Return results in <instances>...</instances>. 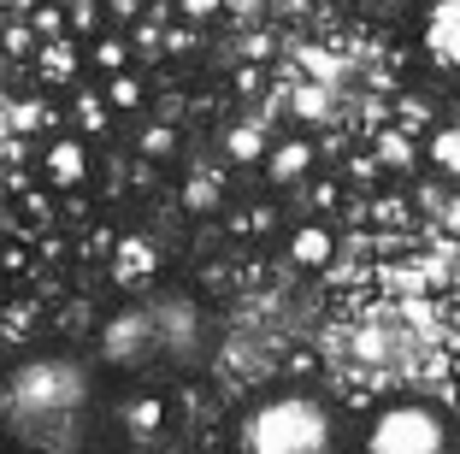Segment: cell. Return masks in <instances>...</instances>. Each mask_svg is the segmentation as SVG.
<instances>
[{"mask_svg": "<svg viewBox=\"0 0 460 454\" xmlns=\"http://www.w3.org/2000/svg\"><path fill=\"white\" fill-rule=\"evenodd\" d=\"M225 6H230V0H172V13L183 18V24H213Z\"/></svg>", "mask_w": 460, "mask_h": 454, "instance_id": "26", "label": "cell"}, {"mask_svg": "<svg viewBox=\"0 0 460 454\" xmlns=\"http://www.w3.org/2000/svg\"><path fill=\"white\" fill-rule=\"evenodd\" d=\"M289 112H296L301 124H325L331 119V89L325 83H301V89L289 94Z\"/></svg>", "mask_w": 460, "mask_h": 454, "instance_id": "20", "label": "cell"}, {"mask_svg": "<svg viewBox=\"0 0 460 454\" xmlns=\"http://www.w3.org/2000/svg\"><path fill=\"white\" fill-rule=\"evenodd\" d=\"M66 119H71V130H77L83 142H89V136H107V130H112V107L101 101V89H77V83H71Z\"/></svg>", "mask_w": 460, "mask_h": 454, "instance_id": "13", "label": "cell"}, {"mask_svg": "<svg viewBox=\"0 0 460 454\" xmlns=\"http://www.w3.org/2000/svg\"><path fill=\"white\" fill-rule=\"evenodd\" d=\"M218 207H225V177L218 172H190L183 177V213L190 218H207V213H218Z\"/></svg>", "mask_w": 460, "mask_h": 454, "instance_id": "16", "label": "cell"}, {"mask_svg": "<svg viewBox=\"0 0 460 454\" xmlns=\"http://www.w3.org/2000/svg\"><path fill=\"white\" fill-rule=\"evenodd\" d=\"M36 71H41V83H54V89H71V83L83 77V41L77 36H54V41H41L36 54Z\"/></svg>", "mask_w": 460, "mask_h": 454, "instance_id": "10", "label": "cell"}, {"mask_svg": "<svg viewBox=\"0 0 460 454\" xmlns=\"http://www.w3.org/2000/svg\"><path fill=\"white\" fill-rule=\"evenodd\" d=\"M271 189H301L319 172V142L313 136H284V142H266V160H260Z\"/></svg>", "mask_w": 460, "mask_h": 454, "instance_id": "4", "label": "cell"}, {"mask_svg": "<svg viewBox=\"0 0 460 454\" xmlns=\"http://www.w3.org/2000/svg\"><path fill=\"white\" fill-rule=\"evenodd\" d=\"M284 254H289V266H296V272H331V266H337V230H331L325 218L307 213V218L289 225Z\"/></svg>", "mask_w": 460, "mask_h": 454, "instance_id": "5", "label": "cell"}, {"mask_svg": "<svg viewBox=\"0 0 460 454\" xmlns=\"http://www.w3.org/2000/svg\"><path fill=\"white\" fill-rule=\"evenodd\" d=\"M366 225L372 230H407L413 225V200L395 195V189H378V195L366 200Z\"/></svg>", "mask_w": 460, "mask_h": 454, "instance_id": "17", "label": "cell"}, {"mask_svg": "<svg viewBox=\"0 0 460 454\" xmlns=\"http://www.w3.org/2000/svg\"><path fill=\"white\" fill-rule=\"evenodd\" d=\"M160 54H172V59L195 54V24H183V18H177L172 30H160Z\"/></svg>", "mask_w": 460, "mask_h": 454, "instance_id": "27", "label": "cell"}, {"mask_svg": "<svg viewBox=\"0 0 460 454\" xmlns=\"http://www.w3.org/2000/svg\"><path fill=\"white\" fill-rule=\"evenodd\" d=\"M101 30H107V6H101V0H66V36L89 41V36H101Z\"/></svg>", "mask_w": 460, "mask_h": 454, "instance_id": "19", "label": "cell"}, {"mask_svg": "<svg viewBox=\"0 0 460 454\" xmlns=\"http://www.w3.org/2000/svg\"><path fill=\"white\" fill-rule=\"evenodd\" d=\"M218 154H225V165H260V160H266V130H260L254 119L225 124V136H218Z\"/></svg>", "mask_w": 460, "mask_h": 454, "instance_id": "15", "label": "cell"}, {"mask_svg": "<svg viewBox=\"0 0 460 454\" xmlns=\"http://www.w3.org/2000/svg\"><path fill=\"white\" fill-rule=\"evenodd\" d=\"M83 66L95 71V77H112V71L136 66V48L124 30H101V36H89V48H83Z\"/></svg>", "mask_w": 460, "mask_h": 454, "instance_id": "12", "label": "cell"}, {"mask_svg": "<svg viewBox=\"0 0 460 454\" xmlns=\"http://www.w3.org/2000/svg\"><path fill=\"white\" fill-rule=\"evenodd\" d=\"M101 6H107V18H112V24H136V18H142V0H101Z\"/></svg>", "mask_w": 460, "mask_h": 454, "instance_id": "30", "label": "cell"}, {"mask_svg": "<svg viewBox=\"0 0 460 454\" xmlns=\"http://www.w3.org/2000/svg\"><path fill=\"white\" fill-rule=\"evenodd\" d=\"M425 54L437 71L460 77V0H437L431 18H425Z\"/></svg>", "mask_w": 460, "mask_h": 454, "instance_id": "6", "label": "cell"}, {"mask_svg": "<svg viewBox=\"0 0 460 454\" xmlns=\"http://www.w3.org/2000/svg\"><path fill=\"white\" fill-rule=\"evenodd\" d=\"M236 454H337V414L307 389L271 396L243 414Z\"/></svg>", "mask_w": 460, "mask_h": 454, "instance_id": "1", "label": "cell"}, {"mask_svg": "<svg viewBox=\"0 0 460 454\" xmlns=\"http://www.w3.org/2000/svg\"><path fill=\"white\" fill-rule=\"evenodd\" d=\"M101 343H107V354H112L119 366H136L154 343H160V331H154L148 313H119V319L107 325V336H101Z\"/></svg>", "mask_w": 460, "mask_h": 454, "instance_id": "9", "label": "cell"}, {"mask_svg": "<svg viewBox=\"0 0 460 454\" xmlns=\"http://www.w3.org/2000/svg\"><path fill=\"white\" fill-rule=\"evenodd\" d=\"M24 18H30V30H36V41L66 36V0H30Z\"/></svg>", "mask_w": 460, "mask_h": 454, "instance_id": "22", "label": "cell"}, {"mask_svg": "<svg viewBox=\"0 0 460 454\" xmlns=\"http://www.w3.org/2000/svg\"><path fill=\"white\" fill-rule=\"evenodd\" d=\"M301 189H307L313 213H337V207H342V183H337V177H307Z\"/></svg>", "mask_w": 460, "mask_h": 454, "instance_id": "25", "label": "cell"}, {"mask_svg": "<svg viewBox=\"0 0 460 454\" xmlns=\"http://www.w3.org/2000/svg\"><path fill=\"white\" fill-rule=\"evenodd\" d=\"M112 283L119 289H148L154 272H160V248H154L148 236H119L112 242Z\"/></svg>", "mask_w": 460, "mask_h": 454, "instance_id": "8", "label": "cell"}, {"mask_svg": "<svg viewBox=\"0 0 460 454\" xmlns=\"http://www.w3.org/2000/svg\"><path fill=\"white\" fill-rule=\"evenodd\" d=\"M360 454H455V425L431 401H378Z\"/></svg>", "mask_w": 460, "mask_h": 454, "instance_id": "2", "label": "cell"}, {"mask_svg": "<svg viewBox=\"0 0 460 454\" xmlns=\"http://www.w3.org/2000/svg\"><path fill=\"white\" fill-rule=\"evenodd\" d=\"M124 431L130 437H160L165 431V396H130L124 401Z\"/></svg>", "mask_w": 460, "mask_h": 454, "instance_id": "18", "label": "cell"}, {"mask_svg": "<svg viewBox=\"0 0 460 454\" xmlns=\"http://www.w3.org/2000/svg\"><path fill=\"white\" fill-rule=\"evenodd\" d=\"M36 48H41V41H36V30H30L24 13H13L6 24H0V54H6V59H30Z\"/></svg>", "mask_w": 460, "mask_h": 454, "instance_id": "23", "label": "cell"}, {"mask_svg": "<svg viewBox=\"0 0 460 454\" xmlns=\"http://www.w3.org/2000/svg\"><path fill=\"white\" fill-rule=\"evenodd\" d=\"M284 213H278V200H254L248 213H236V236H278Z\"/></svg>", "mask_w": 460, "mask_h": 454, "instance_id": "24", "label": "cell"}, {"mask_svg": "<svg viewBox=\"0 0 460 454\" xmlns=\"http://www.w3.org/2000/svg\"><path fill=\"white\" fill-rule=\"evenodd\" d=\"M420 165L431 177H443V183L460 189V119L425 124V136H420Z\"/></svg>", "mask_w": 460, "mask_h": 454, "instance_id": "7", "label": "cell"}, {"mask_svg": "<svg viewBox=\"0 0 460 454\" xmlns=\"http://www.w3.org/2000/svg\"><path fill=\"white\" fill-rule=\"evenodd\" d=\"M236 89H243V94H260V89H266V71H260L254 59H248V66L236 71Z\"/></svg>", "mask_w": 460, "mask_h": 454, "instance_id": "31", "label": "cell"}, {"mask_svg": "<svg viewBox=\"0 0 460 454\" xmlns=\"http://www.w3.org/2000/svg\"><path fill=\"white\" fill-rule=\"evenodd\" d=\"M372 160L384 165V177H395V172H420V136L413 130H402V124H384L378 136H372Z\"/></svg>", "mask_w": 460, "mask_h": 454, "instance_id": "11", "label": "cell"}, {"mask_svg": "<svg viewBox=\"0 0 460 454\" xmlns=\"http://www.w3.org/2000/svg\"><path fill=\"white\" fill-rule=\"evenodd\" d=\"M6 207H13V200H6V189H0V225H6Z\"/></svg>", "mask_w": 460, "mask_h": 454, "instance_id": "32", "label": "cell"}, {"mask_svg": "<svg viewBox=\"0 0 460 454\" xmlns=\"http://www.w3.org/2000/svg\"><path fill=\"white\" fill-rule=\"evenodd\" d=\"M136 154H142L148 165L177 160V124H142V136H136Z\"/></svg>", "mask_w": 460, "mask_h": 454, "instance_id": "21", "label": "cell"}, {"mask_svg": "<svg viewBox=\"0 0 460 454\" xmlns=\"http://www.w3.org/2000/svg\"><path fill=\"white\" fill-rule=\"evenodd\" d=\"M41 177H48V189H59V195H77V189L95 177V154H89V142H83L77 130H59L54 142L41 147Z\"/></svg>", "mask_w": 460, "mask_h": 454, "instance_id": "3", "label": "cell"}, {"mask_svg": "<svg viewBox=\"0 0 460 454\" xmlns=\"http://www.w3.org/2000/svg\"><path fill=\"white\" fill-rule=\"evenodd\" d=\"M378 177H384V165L372 160V147H366V154H354V160H349V183H378Z\"/></svg>", "mask_w": 460, "mask_h": 454, "instance_id": "29", "label": "cell"}, {"mask_svg": "<svg viewBox=\"0 0 460 454\" xmlns=\"http://www.w3.org/2000/svg\"><path fill=\"white\" fill-rule=\"evenodd\" d=\"M284 372L301 384V378H313V372H319V354H313V348H289V354H284Z\"/></svg>", "mask_w": 460, "mask_h": 454, "instance_id": "28", "label": "cell"}, {"mask_svg": "<svg viewBox=\"0 0 460 454\" xmlns=\"http://www.w3.org/2000/svg\"><path fill=\"white\" fill-rule=\"evenodd\" d=\"M101 101L112 107V119H130V112L148 107V83H142L136 66H124V71H112V77H101Z\"/></svg>", "mask_w": 460, "mask_h": 454, "instance_id": "14", "label": "cell"}]
</instances>
